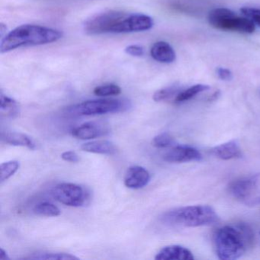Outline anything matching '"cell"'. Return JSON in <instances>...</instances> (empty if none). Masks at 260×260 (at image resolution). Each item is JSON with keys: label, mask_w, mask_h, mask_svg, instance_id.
Instances as JSON below:
<instances>
[{"label": "cell", "mask_w": 260, "mask_h": 260, "mask_svg": "<svg viewBox=\"0 0 260 260\" xmlns=\"http://www.w3.org/2000/svg\"><path fill=\"white\" fill-rule=\"evenodd\" d=\"M109 133L107 126L103 123L90 121L85 123L72 130V135L77 139L90 140L104 136Z\"/></svg>", "instance_id": "obj_11"}, {"label": "cell", "mask_w": 260, "mask_h": 260, "mask_svg": "<svg viewBox=\"0 0 260 260\" xmlns=\"http://www.w3.org/2000/svg\"><path fill=\"white\" fill-rule=\"evenodd\" d=\"M150 180L148 170L140 166L129 167L124 176V185L132 189H140L147 185Z\"/></svg>", "instance_id": "obj_10"}, {"label": "cell", "mask_w": 260, "mask_h": 260, "mask_svg": "<svg viewBox=\"0 0 260 260\" xmlns=\"http://www.w3.org/2000/svg\"><path fill=\"white\" fill-rule=\"evenodd\" d=\"M81 150L88 153L96 154L113 155L116 153L117 148L113 143L109 141H94L85 143L81 146Z\"/></svg>", "instance_id": "obj_16"}, {"label": "cell", "mask_w": 260, "mask_h": 260, "mask_svg": "<svg viewBox=\"0 0 260 260\" xmlns=\"http://www.w3.org/2000/svg\"><path fill=\"white\" fill-rule=\"evenodd\" d=\"M28 258L41 260H72L78 259V257L70 253H65V252H42V253L34 254Z\"/></svg>", "instance_id": "obj_22"}, {"label": "cell", "mask_w": 260, "mask_h": 260, "mask_svg": "<svg viewBox=\"0 0 260 260\" xmlns=\"http://www.w3.org/2000/svg\"><path fill=\"white\" fill-rule=\"evenodd\" d=\"M233 197L246 206L260 204V173L234 181L230 185Z\"/></svg>", "instance_id": "obj_7"}, {"label": "cell", "mask_w": 260, "mask_h": 260, "mask_svg": "<svg viewBox=\"0 0 260 260\" xmlns=\"http://www.w3.org/2000/svg\"><path fill=\"white\" fill-rule=\"evenodd\" d=\"M202 159V153L197 149L185 145L175 146L164 155V160L169 162H193Z\"/></svg>", "instance_id": "obj_9"}, {"label": "cell", "mask_w": 260, "mask_h": 260, "mask_svg": "<svg viewBox=\"0 0 260 260\" xmlns=\"http://www.w3.org/2000/svg\"><path fill=\"white\" fill-rule=\"evenodd\" d=\"M153 26V19L147 15L110 10L86 20L83 28L86 34L96 36L109 33L139 32L148 31Z\"/></svg>", "instance_id": "obj_1"}, {"label": "cell", "mask_w": 260, "mask_h": 260, "mask_svg": "<svg viewBox=\"0 0 260 260\" xmlns=\"http://www.w3.org/2000/svg\"><path fill=\"white\" fill-rule=\"evenodd\" d=\"M212 153L219 159L223 160L237 159L242 156L241 150L236 141H228L217 146L212 150Z\"/></svg>", "instance_id": "obj_14"}, {"label": "cell", "mask_w": 260, "mask_h": 260, "mask_svg": "<svg viewBox=\"0 0 260 260\" xmlns=\"http://www.w3.org/2000/svg\"><path fill=\"white\" fill-rule=\"evenodd\" d=\"M194 258L189 249L179 245L165 246L155 256L156 260H191Z\"/></svg>", "instance_id": "obj_12"}, {"label": "cell", "mask_w": 260, "mask_h": 260, "mask_svg": "<svg viewBox=\"0 0 260 260\" xmlns=\"http://www.w3.org/2000/svg\"><path fill=\"white\" fill-rule=\"evenodd\" d=\"M20 164L16 160L3 162L0 166V182L4 183L19 170Z\"/></svg>", "instance_id": "obj_21"}, {"label": "cell", "mask_w": 260, "mask_h": 260, "mask_svg": "<svg viewBox=\"0 0 260 260\" xmlns=\"http://www.w3.org/2000/svg\"><path fill=\"white\" fill-rule=\"evenodd\" d=\"M173 143H174V139L168 133L158 135L152 141V144L156 148H167V147H171Z\"/></svg>", "instance_id": "obj_24"}, {"label": "cell", "mask_w": 260, "mask_h": 260, "mask_svg": "<svg viewBox=\"0 0 260 260\" xmlns=\"http://www.w3.org/2000/svg\"><path fill=\"white\" fill-rule=\"evenodd\" d=\"M209 25L216 29L242 34H252L255 25L246 16H240L226 8H216L208 16Z\"/></svg>", "instance_id": "obj_6"}, {"label": "cell", "mask_w": 260, "mask_h": 260, "mask_svg": "<svg viewBox=\"0 0 260 260\" xmlns=\"http://www.w3.org/2000/svg\"><path fill=\"white\" fill-rule=\"evenodd\" d=\"M63 37L60 31L39 25H22L3 38L0 45L2 54L23 47L39 46L57 42Z\"/></svg>", "instance_id": "obj_3"}, {"label": "cell", "mask_w": 260, "mask_h": 260, "mask_svg": "<svg viewBox=\"0 0 260 260\" xmlns=\"http://www.w3.org/2000/svg\"><path fill=\"white\" fill-rule=\"evenodd\" d=\"M0 259L2 260H9L10 259V257H9L8 254L7 252L4 250L3 248L0 249Z\"/></svg>", "instance_id": "obj_29"}, {"label": "cell", "mask_w": 260, "mask_h": 260, "mask_svg": "<svg viewBox=\"0 0 260 260\" xmlns=\"http://www.w3.org/2000/svg\"><path fill=\"white\" fill-rule=\"evenodd\" d=\"M132 104L127 100L100 99L88 100L66 109V113L73 116H91L125 112Z\"/></svg>", "instance_id": "obj_5"}, {"label": "cell", "mask_w": 260, "mask_h": 260, "mask_svg": "<svg viewBox=\"0 0 260 260\" xmlns=\"http://www.w3.org/2000/svg\"><path fill=\"white\" fill-rule=\"evenodd\" d=\"M210 89V86L205 84H196L188 89H182L177 96L174 100V103L179 104V103H185L191 99L194 98L196 95L202 92H205Z\"/></svg>", "instance_id": "obj_18"}, {"label": "cell", "mask_w": 260, "mask_h": 260, "mask_svg": "<svg viewBox=\"0 0 260 260\" xmlns=\"http://www.w3.org/2000/svg\"><path fill=\"white\" fill-rule=\"evenodd\" d=\"M125 52L133 57H139L144 55V49L142 46H140V45H129L125 48Z\"/></svg>", "instance_id": "obj_26"}, {"label": "cell", "mask_w": 260, "mask_h": 260, "mask_svg": "<svg viewBox=\"0 0 260 260\" xmlns=\"http://www.w3.org/2000/svg\"><path fill=\"white\" fill-rule=\"evenodd\" d=\"M61 158L63 160L67 161V162H77L80 161V157H79L78 154L76 152L71 151V150L62 153Z\"/></svg>", "instance_id": "obj_28"}, {"label": "cell", "mask_w": 260, "mask_h": 260, "mask_svg": "<svg viewBox=\"0 0 260 260\" xmlns=\"http://www.w3.org/2000/svg\"><path fill=\"white\" fill-rule=\"evenodd\" d=\"M219 78L223 81H230L233 79V74L229 69L223 68H218L216 71Z\"/></svg>", "instance_id": "obj_27"}, {"label": "cell", "mask_w": 260, "mask_h": 260, "mask_svg": "<svg viewBox=\"0 0 260 260\" xmlns=\"http://www.w3.org/2000/svg\"><path fill=\"white\" fill-rule=\"evenodd\" d=\"M2 141L10 145L27 147L30 150H36V144L32 139L25 134L19 132H6L1 135Z\"/></svg>", "instance_id": "obj_15"}, {"label": "cell", "mask_w": 260, "mask_h": 260, "mask_svg": "<svg viewBox=\"0 0 260 260\" xmlns=\"http://www.w3.org/2000/svg\"><path fill=\"white\" fill-rule=\"evenodd\" d=\"M0 111L1 114L7 117L17 116L19 114V105L16 100L11 97L5 95L1 92V102H0Z\"/></svg>", "instance_id": "obj_17"}, {"label": "cell", "mask_w": 260, "mask_h": 260, "mask_svg": "<svg viewBox=\"0 0 260 260\" xmlns=\"http://www.w3.org/2000/svg\"><path fill=\"white\" fill-rule=\"evenodd\" d=\"M182 88L179 86H172L169 87L164 88V89H159L156 91L153 95V99L155 102H167L170 100L174 101L178 94L182 90Z\"/></svg>", "instance_id": "obj_19"}, {"label": "cell", "mask_w": 260, "mask_h": 260, "mask_svg": "<svg viewBox=\"0 0 260 260\" xmlns=\"http://www.w3.org/2000/svg\"><path fill=\"white\" fill-rule=\"evenodd\" d=\"M93 92L97 96H112L119 95L121 92V89L118 85L106 84L97 86L94 89Z\"/></svg>", "instance_id": "obj_23"}, {"label": "cell", "mask_w": 260, "mask_h": 260, "mask_svg": "<svg viewBox=\"0 0 260 260\" xmlns=\"http://www.w3.org/2000/svg\"><path fill=\"white\" fill-rule=\"evenodd\" d=\"M52 196L57 202L71 207H81L87 199V193L80 185L63 182L56 185Z\"/></svg>", "instance_id": "obj_8"}, {"label": "cell", "mask_w": 260, "mask_h": 260, "mask_svg": "<svg viewBox=\"0 0 260 260\" xmlns=\"http://www.w3.org/2000/svg\"><path fill=\"white\" fill-rule=\"evenodd\" d=\"M243 16L250 19L255 25L260 27V8L256 7H243L240 10Z\"/></svg>", "instance_id": "obj_25"}, {"label": "cell", "mask_w": 260, "mask_h": 260, "mask_svg": "<svg viewBox=\"0 0 260 260\" xmlns=\"http://www.w3.org/2000/svg\"><path fill=\"white\" fill-rule=\"evenodd\" d=\"M162 220L175 226L196 228L214 224L219 221V217L209 205H190L167 211L162 215Z\"/></svg>", "instance_id": "obj_4"}, {"label": "cell", "mask_w": 260, "mask_h": 260, "mask_svg": "<svg viewBox=\"0 0 260 260\" xmlns=\"http://www.w3.org/2000/svg\"><path fill=\"white\" fill-rule=\"evenodd\" d=\"M253 241L252 229L244 223L225 225L218 228L214 235L216 253L222 260L240 258Z\"/></svg>", "instance_id": "obj_2"}, {"label": "cell", "mask_w": 260, "mask_h": 260, "mask_svg": "<svg viewBox=\"0 0 260 260\" xmlns=\"http://www.w3.org/2000/svg\"><path fill=\"white\" fill-rule=\"evenodd\" d=\"M150 55L159 63H170L176 60L174 49L170 44L165 42H158L153 44L150 49Z\"/></svg>", "instance_id": "obj_13"}, {"label": "cell", "mask_w": 260, "mask_h": 260, "mask_svg": "<svg viewBox=\"0 0 260 260\" xmlns=\"http://www.w3.org/2000/svg\"><path fill=\"white\" fill-rule=\"evenodd\" d=\"M33 212L37 215L46 216V217H57L60 214V210L51 202H41L35 206Z\"/></svg>", "instance_id": "obj_20"}]
</instances>
